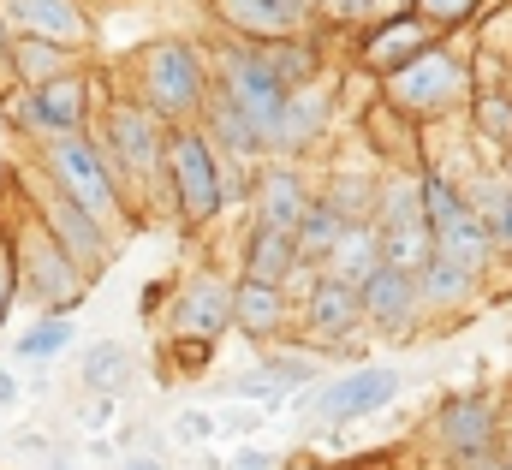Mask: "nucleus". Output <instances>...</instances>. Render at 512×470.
Wrapping results in <instances>:
<instances>
[{"label":"nucleus","mask_w":512,"mask_h":470,"mask_svg":"<svg viewBox=\"0 0 512 470\" xmlns=\"http://www.w3.org/2000/svg\"><path fill=\"white\" fill-rule=\"evenodd\" d=\"M423 48H435V30H429L423 18H411V12H393V18H382V24L370 30L364 60H370L382 78H393V72H399V66H411Z\"/></svg>","instance_id":"20"},{"label":"nucleus","mask_w":512,"mask_h":470,"mask_svg":"<svg viewBox=\"0 0 512 470\" xmlns=\"http://www.w3.org/2000/svg\"><path fill=\"white\" fill-rule=\"evenodd\" d=\"M435 435H441V447H447L453 465H465V470L489 465V459H495V405H489L483 393H459V399L441 405Z\"/></svg>","instance_id":"15"},{"label":"nucleus","mask_w":512,"mask_h":470,"mask_svg":"<svg viewBox=\"0 0 512 470\" xmlns=\"http://www.w3.org/2000/svg\"><path fill=\"white\" fill-rule=\"evenodd\" d=\"M417 179H423V215H429V233H435V256L483 280V268L495 262V244H489L483 215L471 209L465 185H459V179H447L441 167H423Z\"/></svg>","instance_id":"7"},{"label":"nucleus","mask_w":512,"mask_h":470,"mask_svg":"<svg viewBox=\"0 0 512 470\" xmlns=\"http://www.w3.org/2000/svg\"><path fill=\"white\" fill-rule=\"evenodd\" d=\"M376 238H382V262L411 274V280L435 262V233H429V215H423V179L417 173H387L382 179Z\"/></svg>","instance_id":"9"},{"label":"nucleus","mask_w":512,"mask_h":470,"mask_svg":"<svg viewBox=\"0 0 512 470\" xmlns=\"http://www.w3.org/2000/svg\"><path fill=\"white\" fill-rule=\"evenodd\" d=\"M72 340H78V322H72V316H36V322L12 340V357H18V363H54V357L72 352Z\"/></svg>","instance_id":"30"},{"label":"nucleus","mask_w":512,"mask_h":470,"mask_svg":"<svg viewBox=\"0 0 512 470\" xmlns=\"http://www.w3.org/2000/svg\"><path fill=\"white\" fill-rule=\"evenodd\" d=\"M149 114L161 119L167 131L173 125H197L203 102H209V66L191 42L179 36H161V42H143L131 54V90Z\"/></svg>","instance_id":"4"},{"label":"nucleus","mask_w":512,"mask_h":470,"mask_svg":"<svg viewBox=\"0 0 512 470\" xmlns=\"http://www.w3.org/2000/svg\"><path fill=\"white\" fill-rule=\"evenodd\" d=\"M405 375L387 369V363H370V369H352V375H334L310 393V411L316 423H358V417H376L382 405L399 399Z\"/></svg>","instance_id":"12"},{"label":"nucleus","mask_w":512,"mask_h":470,"mask_svg":"<svg viewBox=\"0 0 512 470\" xmlns=\"http://www.w3.org/2000/svg\"><path fill=\"white\" fill-rule=\"evenodd\" d=\"M304 328L322 346H346L352 334H364V298H358V286H346L334 274H316L304 286Z\"/></svg>","instance_id":"17"},{"label":"nucleus","mask_w":512,"mask_h":470,"mask_svg":"<svg viewBox=\"0 0 512 470\" xmlns=\"http://www.w3.org/2000/svg\"><path fill=\"white\" fill-rule=\"evenodd\" d=\"M36 470H78V465H72V459H60V453H54V459H42V465H36Z\"/></svg>","instance_id":"45"},{"label":"nucleus","mask_w":512,"mask_h":470,"mask_svg":"<svg viewBox=\"0 0 512 470\" xmlns=\"http://www.w3.org/2000/svg\"><path fill=\"white\" fill-rule=\"evenodd\" d=\"M0 227L12 238V256H18V298H30L36 316H72V310L90 298L84 268L48 238V227L24 209V197H18V209L0 215Z\"/></svg>","instance_id":"3"},{"label":"nucleus","mask_w":512,"mask_h":470,"mask_svg":"<svg viewBox=\"0 0 512 470\" xmlns=\"http://www.w3.org/2000/svg\"><path fill=\"white\" fill-rule=\"evenodd\" d=\"M227 393L239 399V405H280L286 393H280V381L268 375V369H251V375H233L227 381Z\"/></svg>","instance_id":"36"},{"label":"nucleus","mask_w":512,"mask_h":470,"mask_svg":"<svg viewBox=\"0 0 512 470\" xmlns=\"http://www.w3.org/2000/svg\"><path fill=\"white\" fill-rule=\"evenodd\" d=\"M18 179H24V185H18L24 209H30V215L48 227V238H54V244H60V250H66V256L84 268V280L96 286V274H108V262L120 256V238L108 233V227H102L90 209H78L66 191H54V185H48V179H42L30 161L18 167Z\"/></svg>","instance_id":"5"},{"label":"nucleus","mask_w":512,"mask_h":470,"mask_svg":"<svg viewBox=\"0 0 512 470\" xmlns=\"http://www.w3.org/2000/svg\"><path fill=\"white\" fill-rule=\"evenodd\" d=\"M417 292H423V310L447 316V310L471 304V292H477V274H465V268H453V262H441V256H435V262L417 274Z\"/></svg>","instance_id":"31"},{"label":"nucleus","mask_w":512,"mask_h":470,"mask_svg":"<svg viewBox=\"0 0 512 470\" xmlns=\"http://www.w3.org/2000/svg\"><path fill=\"white\" fill-rule=\"evenodd\" d=\"M358 298H364V322L382 328V334H411V322L423 316V292H417V280L399 274V268H387V262L358 286Z\"/></svg>","instance_id":"18"},{"label":"nucleus","mask_w":512,"mask_h":470,"mask_svg":"<svg viewBox=\"0 0 512 470\" xmlns=\"http://www.w3.org/2000/svg\"><path fill=\"white\" fill-rule=\"evenodd\" d=\"M0 114H6V125H12L24 143L90 131V119H96V78L78 66V72H66V78H54V84H42V90H18V96H6Z\"/></svg>","instance_id":"8"},{"label":"nucleus","mask_w":512,"mask_h":470,"mask_svg":"<svg viewBox=\"0 0 512 470\" xmlns=\"http://www.w3.org/2000/svg\"><path fill=\"white\" fill-rule=\"evenodd\" d=\"M78 381L96 399H126L131 381H137V357H131L126 340H96L90 352L78 357Z\"/></svg>","instance_id":"24"},{"label":"nucleus","mask_w":512,"mask_h":470,"mask_svg":"<svg viewBox=\"0 0 512 470\" xmlns=\"http://www.w3.org/2000/svg\"><path fill=\"white\" fill-rule=\"evenodd\" d=\"M376 268H382V238H376V221L346 227V238L334 244V256L322 262V274H334V280H346V286H364Z\"/></svg>","instance_id":"27"},{"label":"nucleus","mask_w":512,"mask_h":470,"mask_svg":"<svg viewBox=\"0 0 512 470\" xmlns=\"http://www.w3.org/2000/svg\"><path fill=\"white\" fill-rule=\"evenodd\" d=\"M298 470H328V465H298Z\"/></svg>","instance_id":"47"},{"label":"nucleus","mask_w":512,"mask_h":470,"mask_svg":"<svg viewBox=\"0 0 512 470\" xmlns=\"http://www.w3.org/2000/svg\"><path fill=\"white\" fill-rule=\"evenodd\" d=\"M30 167H36L54 191H66L78 209H90L114 238L126 233V227H137V209L126 203V191H120V179L108 173V161H102V149H96L90 131L30 143Z\"/></svg>","instance_id":"2"},{"label":"nucleus","mask_w":512,"mask_h":470,"mask_svg":"<svg viewBox=\"0 0 512 470\" xmlns=\"http://www.w3.org/2000/svg\"><path fill=\"white\" fill-rule=\"evenodd\" d=\"M114 411H120V399H96V393H84V405H78V429H84V435H102V429L114 423Z\"/></svg>","instance_id":"39"},{"label":"nucleus","mask_w":512,"mask_h":470,"mask_svg":"<svg viewBox=\"0 0 512 470\" xmlns=\"http://www.w3.org/2000/svg\"><path fill=\"white\" fill-rule=\"evenodd\" d=\"M292 304H286V286H262V280H233V328L245 340H274L286 328Z\"/></svg>","instance_id":"23"},{"label":"nucleus","mask_w":512,"mask_h":470,"mask_svg":"<svg viewBox=\"0 0 512 470\" xmlns=\"http://www.w3.org/2000/svg\"><path fill=\"white\" fill-rule=\"evenodd\" d=\"M66 72H78V54L72 48L36 42V36H12L6 42V78H12V90H42V84H54Z\"/></svg>","instance_id":"22"},{"label":"nucleus","mask_w":512,"mask_h":470,"mask_svg":"<svg viewBox=\"0 0 512 470\" xmlns=\"http://www.w3.org/2000/svg\"><path fill=\"white\" fill-rule=\"evenodd\" d=\"M328 12H340V18H364V12H376L382 0H322Z\"/></svg>","instance_id":"43"},{"label":"nucleus","mask_w":512,"mask_h":470,"mask_svg":"<svg viewBox=\"0 0 512 470\" xmlns=\"http://www.w3.org/2000/svg\"><path fill=\"white\" fill-rule=\"evenodd\" d=\"M120 470H167V465H161L155 453H126V459H120Z\"/></svg>","instance_id":"44"},{"label":"nucleus","mask_w":512,"mask_h":470,"mask_svg":"<svg viewBox=\"0 0 512 470\" xmlns=\"http://www.w3.org/2000/svg\"><path fill=\"white\" fill-rule=\"evenodd\" d=\"M256 60H262V72H268L286 96L304 90V84H316V72H322V54H316L310 36H274V42H256Z\"/></svg>","instance_id":"25"},{"label":"nucleus","mask_w":512,"mask_h":470,"mask_svg":"<svg viewBox=\"0 0 512 470\" xmlns=\"http://www.w3.org/2000/svg\"><path fill=\"white\" fill-rule=\"evenodd\" d=\"M346 227H352V221H340V209H328V203H322V197H316V203H310V215H304V221H298V262H304V268H322V262H328V256H334V244H340V238H346Z\"/></svg>","instance_id":"29"},{"label":"nucleus","mask_w":512,"mask_h":470,"mask_svg":"<svg viewBox=\"0 0 512 470\" xmlns=\"http://www.w3.org/2000/svg\"><path fill=\"white\" fill-rule=\"evenodd\" d=\"M215 12H221L239 36H262V42H274V36H298L304 18H310L304 0H215Z\"/></svg>","instance_id":"21"},{"label":"nucleus","mask_w":512,"mask_h":470,"mask_svg":"<svg viewBox=\"0 0 512 470\" xmlns=\"http://www.w3.org/2000/svg\"><path fill=\"white\" fill-rule=\"evenodd\" d=\"M328 119H334V96L322 84H304L286 96V114H280V131H274V149L268 155H304L316 137H328Z\"/></svg>","instance_id":"19"},{"label":"nucleus","mask_w":512,"mask_h":470,"mask_svg":"<svg viewBox=\"0 0 512 470\" xmlns=\"http://www.w3.org/2000/svg\"><path fill=\"white\" fill-rule=\"evenodd\" d=\"M0 24L12 36H36L72 54H90L96 42V18L84 12V0H0Z\"/></svg>","instance_id":"13"},{"label":"nucleus","mask_w":512,"mask_h":470,"mask_svg":"<svg viewBox=\"0 0 512 470\" xmlns=\"http://www.w3.org/2000/svg\"><path fill=\"white\" fill-rule=\"evenodd\" d=\"M18 399H24V381L12 375V363H0V411H18Z\"/></svg>","instance_id":"42"},{"label":"nucleus","mask_w":512,"mask_h":470,"mask_svg":"<svg viewBox=\"0 0 512 470\" xmlns=\"http://www.w3.org/2000/svg\"><path fill=\"white\" fill-rule=\"evenodd\" d=\"M328 209H340V221H376V197H382V179H370V173H334L328 179V191H316Z\"/></svg>","instance_id":"32"},{"label":"nucleus","mask_w":512,"mask_h":470,"mask_svg":"<svg viewBox=\"0 0 512 470\" xmlns=\"http://www.w3.org/2000/svg\"><path fill=\"white\" fill-rule=\"evenodd\" d=\"M239 114L256 125V137L274 149V131H280V114H286V90L262 72V60H256V48H227L221 60H215V78H209Z\"/></svg>","instance_id":"11"},{"label":"nucleus","mask_w":512,"mask_h":470,"mask_svg":"<svg viewBox=\"0 0 512 470\" xmlns=\"http://www.w3.org/2000/svg\"><path fill=\"white\" fill-rule=\"evenodd\" d=\"M90 137H96L108 173L120 179L126 203L137 209V221H143V209H149L155 197H167V179H161V161H167V125L149 114L137 96L114 90V96L96 108V119H90Z\"/></svg>","instance_id":"1"},{"label":"nucleus","mask_w":512,"mask_h":470,"mask_svg":"<svg viewBox=\"0 0 512 470\" xmlns=\"http://www.w3.org/2000/svg\"><path fill=\"white\" fill-rule=\"evenodd\" d=\"M477 6L483 0H411V18H423L429 30H459L477 18Z\"/></svg>","instance_id":"35"},{"label":"nucleus","mask_w":512,"mask_h":470,"mask_svg":"<svg viewBox=\"0 0 512 470\" xmlns=\"http://www.w3.org/2000/svg\"><path fill=\"white\" fill-rule=\"evenodd\" d=\"M12 310H18V256H12V238L0 227V334L12 322Z\"/></svg>","instance_id":"38"},{"label":"nucleus","mask_w":512,"mask_h":470,"mask_svg":"<svg viewBox=\"0 0 512 470\" xmlns=\"http://www.w3.org/2000/svg\"><path fill=\"white\" fill-rule=\"evenodd\" d=\"M471 209L483 215V227H489V244L512 256V179L507 173H483V179H471Z\"/></svg>","instance_id":"28"},{"label":"nucleus","mask_w":512,"mask_h":470,"mask_svg":"<svg viewBox=\"0 0 512 470\" xmlns=\"http://www.w3.org/2000/svg\"><path fill=\"white\" fill-rule=\"evenodd\" d=\"M262 369L280 381V393H304L316 375H328V369H322V357H304V352H274Z\"/></svg>","instance_id":"34"},{"label":"nucleus","mask_w":512,"mask_h":470,"mask_svg":"<svg viewBox=\"0 0 512 470\" xmlns=\"http://www.w3.org/2000/svg\"><path fill=\"white\" fill-rule=\"evenodd\" d=\"M251 203H256V221L251 227H274V233H298V221L310 215L316 191L310 179L292 167V161H262L251 179Z\"/></svg>","instance_id":"16"},{"label":"nucleus","mask_w":512,"mask_h":470,"mask_svg":"<svg viewBox=\"0 0 512 470\" xmlns=\"http://www.w3.org/2000/svg\"><path fill=\"white\" fill-rule=\"evenodd\" d=\"M233 328V286L221 274H191L167 310V334L173 340H197V346H215L221 334Z\"/></svg>","instance_id":"14"},{"label":"nucleus","mask_w":512,"mask_h":470,"mask_svg":"<svg viewBox=\"0 0 512 470\" xmlns=\"http://www.w3.org/2000/svg\"><path fill=\"white\" fill-rule=\"evenodd\" d=\"M465 90H471V72L447 48H423L411 66H399L387 78V108L405 119H435L453 102H465Z\"/></svg>","instance_id":"10"},{"label":"nucleus","mask_w":512,"mask_h":470,"mask_svg":"<svg viewBox=\"0 0 512 470\" xmlns=\"http://www.w3.org/2000/svg\"><path fill=\"white\" fill-rule=\"evenodd\" d=\"M221 429H215V411H203V405H185L179 417H173V441L179 447H203V441H215Z\"/></svg>","instance_id":"37"},{"label":"nucleus","mask_w":512,"mask_h":470,"mask_svg":"<svg viewBox=\"0 0 512 470\" xmlns=\"http://www.w3.org/2000/svg\"><path fill=\"white\" fill-rule=\"evenodd\" d=\"M161 179H167V203L179 215L185 233L209 227L221 209H227V185H221V161L209 149V137L197 125H173L167 131V161H161Z\"/></svg>","instance_id":"6"},{"label":"nucleus","mask_w":512,"mask_h":470,"mask_svg":"<svg viewBox=\"0 0 512 470\" xmlns=\"http://www.w3.org/2000/svg\"><path fill=\"white\" fill-rule=\"evenodd\" d=\"M256 423H262V417H256V405H233V411H221V417H215V429H221V435H251Z\"/></svg>","instance_id":"40"},{"label":"nucleus","mask_w":512,"mask_h":470,"mask_svg":"<svg viewBox=\"0 0 512 470\" xmlns=\"http://www.w3.org/2000/svg\"><path fill=\"white\" fill-rule=\"evenodd\" d=\"M471 470H512L507 459H489V465H471Z\"/></svg>","instance_id":"46"},{"label":"nucleus","mask_w":512,"mask_h":470,"mask_svg":"<svg viewBox=\"0 0 512 470\" xmlns=\"http://www.w3.org/2000/svg\"><path fill=\"white\" fill-rule=\"evenodd\" d=\"M292 274H298V238L274 233V227H251V238H245V274L239 280L292 286Z\"/></svg>","instance_id":"26"},{"label":"nucleus","mask_w":512,"mask_h":470,"mask_svg":"<svg viewBox=\"0 0 512 470\" xmlns=\"http://www.w3.org/2000/svg\"><path fill=\"white\" fill-rule=\"evenodd\" d=\"M471 125L495 149H512V90H477L471 96Z\"/></svg>","instance_id":"33"},{"label":"nucleus","mask_w":512,"mask_h":470,"mask_svg":"<svg viewBox=\"0 0 512 470\" xmlns=\"http://www.w3.org/2000/svg\"><path fill=\"white\" fill-rule=\"evenodd\" d=\"M227 470H280V459H274L268 447H239V453L227 459Z\"/></svg>","instance_id":"41"}]
</instances>
